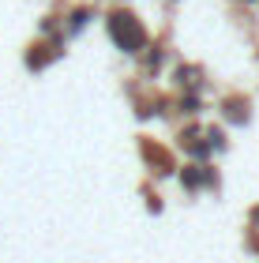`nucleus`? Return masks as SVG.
<instances>
[{
  "label": "nucleus",
  "mask_w": 259,
  "mask_h": 263,
  "mask_svg": "<svg viewBox=\"0 0 259 263\" xmlns=\"http://www.w3.org/2000/svg\"><path fill=\"white\" fill-rule=\"evenodd\" d=\"M109 34H113V42L121 45L124 53H139L147 45V30H143V23H139L132 11H116V15H109Z\"/></svg>",
  "instance_id": "nucleus-1"
},
{
  "label": "nucleus",
  "mask_w": 259,
  "mask_h": 263,
  "mask_svg": "<svg viewBox=\"0 0 259 263\" xmlns=\"http://www.w3.org/2000/svg\"><path fill=\"white\" fill-rule=\"evenodd\" d=\"M210 181V173L203 170V165H192V170H184V184L188 188H199V184H207Z\"/></svg>",
  "instance_id": "nucleus-2"
},
{
  "label": "nucleus",
  "mask_w": 259,
  "mask_h": 263,
  "mask_svg": "<svg viewBox=\"0 0 259 263\" xmlns=\"http://www.w3.org/2000/svg\"><path fill=\"white\" fill-rule=\"evenodd\" d=\"M226 117H229V121H248V102H229L226 105Z\"/></svg>",
  "instance_id": "nucleus-3"
},
{
  "label": "nucleus",
  "mask_w": 259,
  "mask_h": 263,
  "mask_svg": "<svg viewBox=\"0 0 259 263\" xmlns=\"http://www.w3.org/2000/svg\"><path fill=\"white\" fill-rule=\"evenodd\" d=\"M252 218H255V222H259V211H255V214H252Z\"/></svg>",
  "instance_id": "nucleus-4"
}]
</instances>
